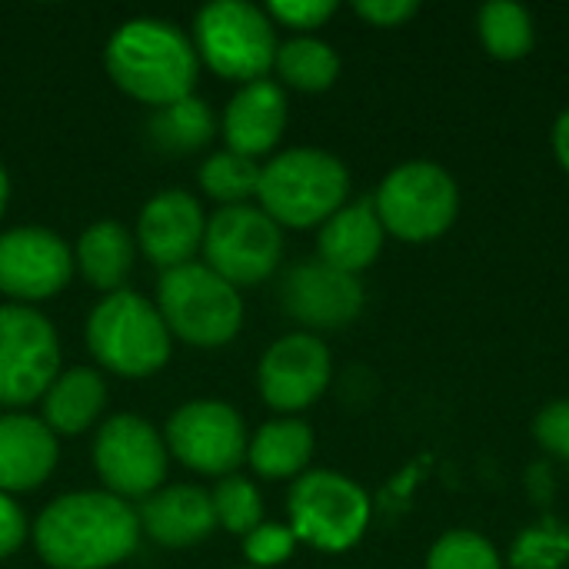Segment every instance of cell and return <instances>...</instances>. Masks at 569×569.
Here are the masks:
<instances>
[{"label": "cell", "mask_w": 569, "mask_h": 569, "mask_svg": "<svg viewBox=\"0 0 569 569\" xmlns=\"http://www.w3.org/2000/svg\"><path fill=\"white\" fill-rule=\"evenodd\" d=\"M137 543V510L107 490L63 493L33 523V547L50 569L117 567Z\"/></svg>", "instance_id": "obj_1"}, {"label": "cell", "mask_w": 569, "mask_h": 569, "mask_svg": "<svg viewBox=\"0 0 569 569\" xmlns=\"http://www.w3.org/2000/svg\"><path fill=\"white\" fill-rule=\"evenodd\" d=\"M110 80L140 103L167 107L193 93L200 57L193 40L170 20L133 17L113 30L103 50Z\"/></svg>", "instance_id": "obj_2"}, {"label": "cell", "mask_w": 569, "mask_h": 569, "mask_svg": "<svg viewBox=\"0 0 569 569\" xmlns=\"http://www.w3.org/2000/svg\"><path fill=\"white\" fill-rule=\"evenodd\" d=\"M350 193V173L340 157L320 147H293L260 167L257 200L280 227H323Z\"/></svg>", "instance_id": "obj_3"}, {"label": "cell", "mask_w": 569, "mask_h": 569, "mask_svg": "<svg viewBox=\"0 0 569 569\" xmlns=\"http://www.w3.org/2000/svg\"><path fill=\"white\" fill-rule=\"evenodd\" d=\"M157 310L170 337H180L200 350L230 343L243 327L240 290L217 277L207 263L163 270L157 280Z\"/></svg>", "instance_id": "obj_4"}, {"label": "cell", "mask_w": 569, "mask_h": 569, "mask_svg": "<svg viewBox=\"0 0 569 569\" xmlns=\"http://www.w3.org/2000/svg\"><path fill=\"white\" fill-rule=\"evenodd\" d=\"M87 347L117 377H150L170 360V330L157 303L123 287L90 310Z\"/></svg>", "instance_id": "obj_5"}, {"label": "cell", "mask_w": 569, "mask_h": 569, "mask_svg": "<svg viewBox=\"0 0 569 569\" xmlns=\"http://www.w3.org/2000/svg\"><path fill=\"white\" fill-rule=\"evenodd\" d=\"M277 33L257 3L247 0H213L200 7L193 20L197 57L223 80L253 83L263 80L277 60Z\"/></svg>", "instance_id": "obj_6"}, {"label": "cell", "mask_w": 569, "mask_h": 569, "mask_svg": "<svg viewBox=\"0 0 569 569\" xmlns=\"http://www.w3.org/2000/svg\"><path fill=\"white\" fill-rule=\"evenodd\" d=\"M373 210L387 233L403 243H427L443 237L460 213V190L453 177L430 160L400 163L383 177Z\"/></svg>", "instance_id": "obj_7"}, {"label": "cell", "mask_w": 569, "mask_h": 569, "mask_svg": "<svg viewBox=\"0 0 569 569\" xmlns=\"http://www.w3.org/2000/svg\"><path fill=\"white\" fill-rule=\"evenodd\" d=\"M370 510L367 490L333 470H310L297 477L287 497L293 537L327 553L357 547L370 527Z\"/></svg>", "instance_id": "obj_8"}, {"label": "cell", "mask_w": 569, "mask_h": 569, "mask_svg": "<svg viewBox=\"0 0 569 569\" xmlns=\"http://www.w3.org/2000/svg\"><path fill=\"white\" fill-rule=\"evenodd\" d=\"M200 250L207 257V267L240 290V287L263 283L280 267L283 233L280 223L267 217L260 207L237 203V207H220L207 220Z\"/></svg>", "instance_id": "obj_9"}, {"label": "cell", "mask_w": 569, "mask_h": 569, "mask_svg": "<svg viewBox=\"0 0 569 569\" xmlns=\"http://www.w3.org/2000/svg\"><path fill=\"white\" fill-rule=\"evenodd\" d=\"M60 377V340L53 323L23 303L0 307V407L43 400Z\"/></svg>", "instance_id": "obj_10"}, {"label": "cell", "mask_w": 569, "mask_h": 569, "mask_svg": "<svg viewBox=\"0 0 569 569\" xmlns=\"http://www.w3.org/2000/svg\"><path fill=\"white\" fill-rule=\"evenodd\" d=\"M167 453L203 477H233L247 460V427L223 400H193L173 410L163 427Z\"/></svg>", "instance_id": "obj_11"}, {"label": "cell", "mask_w": 569, "mask_h": 569, "mask_svg": "<svg viewBox=\"0 0 569 569\" xmlns=\"http://www.w3.org/2000/svg\"><path fill=\"white\" fill-rule=\"evenodd\" d=\"M93 467L107 493L120 500H147L167 477V443L150 420L117 413L97 430Z\"/></svg>", "instance_id": "obj_12"}, {"label": "cell", "mask_w": 569, "mask_h": 569, "mask_svg": "<svg viewBox=\"0 0 569 569\" xmlns=\"http://www.w3.org/2000/svg\"><path fill=\"white\" fill-rule=\"evenodd\" d=\"M73 250L47 227H13L0 233V293L13 303L57 297L73 277Z\"/></svg>", "instance_id": "obj_13"}, {"label": "cell", "mask_w": 569, "mask_h": 569, "mask_svg": "<svg viewBox=\"0 0 569 569\" xmlns=\"http://www.w3.org/2000/svg\"><path fill=\"white\" fill-rule=\"evenodd\" d=\"M333 377L330 350L313 333H287L267 347L257 367V387L267 407L280 413L307 410L323 397Z\"/></svg>", "instance_id": "obj_14"}, {"label": "cell", "mask_w": 569, "mask_h": 569, "mask_svg": "<svg viewBox=\"0 0 569 569\" xmlns=\"http://www.w3.org/2000/svg\"><path fill=\"white\" fill-rule=\"evenodd\" d=\"M363 283L330 263L300 260L283 273L280 303L307 330H340L350 327L363 310Z\"/></svg>", "instance_id": "obj_15"}, {"label": "cell", "mask_w": 569, "mask_h": 569, "mask_svg": "<svg viewBox=\"0 0 569 569\" xmlns=\"http://www.w3.org/2000/svg\"><path fill=\"white\" fill-rule=\"evenodd\" d=\"M203 230L207 217L200 200L187 190H163L143 203L137 220V243L153 267L173 270L193 263V253L203 247Z\"/></svg>", "instance_id": "obj_16"}, {"label": "cell", "mask_w": 569, "mask_h": 569, "mask_svg": "<svg viewBox=\"0 0 569 569\" xmlns=\"http://www.w3.org/2000/svg\"><path fill=\"white\" fill-rule=\"evenodd\" d=\"M283 130H287V93L280 83L267 77L243 83L223 110L227 150L240 157L257 160L270 153L280 143Z\"/></svg>", "instance_id": "obj_17"}, {"label": "cell", "mask_w": 569, "mask_h": 569, "mask_svg": "<svg viewBox=\"0 0 569 569\" xmlns=\"http://www.w3.org/2000/svg\"><path fill=\"white\" fill-rule=\"evenodd\" d=\"M137 520H140V530L153 543L173 547V550L207 540L217 527L210 493L190 483L160 487L157 493L140 500Z\"/></svg>", "instance_id": "obj_18"}, {"label": "cell", "mask_w": 569, "mask_h": 569, "mask_svg": "<svg viewBox=\"0 0 569 569\" xmlns=\"http://www.w3.org/2000/svg\"><path fill=\"white\" fill-rule=\"evenodd\" d=\"M57 437L30 413L0 417V493L37 490L57 467Z\"/></svg>", "instance_id": "obj_19"}, {"label": "cell", "mask_w": 569, "mask_h": 569, "mask_svg": "<svg viewBox=\"0 0 569 569\" xmlns=\"http://www.w3.org/2000/svg\"><path fill=\"white\" fill-rule=\"evenodd\" d=\"M383 223L373 210V200H357V203H343L323 227H320V260L360 277L383 250Z\"/></svg>", "instance_id": "obj_20"}, {"label": "cell", "mask_w": 569, "mask_h": 569, "mask_svg": "<svg viewBox=\"0 0 569 569\" xmlns=\"http://www.w3.org/2000/svg\"><path fill=\"white\" fill-rule=\"evenodd\" d=\"M40 403H43V423L50 427L53 437L83 433L100 420L107 407V380L93 367H73L50 383Z\"/></svg>", "instance_id": "obj_21"}, {"label": "cell", "mask_w": 569, "mask_h": 569, "mask_svg": "<svg viewBox=\"0 0 569 569\" xmlns=\"http://www.w3.org/2000/svg\"><path fill=\"white\" fill-rule=\"evenodd\" d=\"M73 263L80 267L83 280L103 293L123 290L130 270H133V237L117 220H97L83 230Z\"/></svg>", "instance_id": "obj_22"}, {"label": "cell", "mask_w": 569, "mask_h": 569, "mask_svg": "<svg viewBox=\"0 0 569 569\" xmlns=\"http://www.w3.org/2000/svg\"><path fill=\"white\" fill-rule=\"evenodd\" d=\"M313 457V430L303 420L283 417L263 423L247 443V460L263 480H290L303 477Z\"/></svg>", "instance_id": "obj_23"}, {"label": "cell", "mask_w": 569, "mask_h": 569, "mask_svg": "<svg viewBox=\"0 0 569 569\" xmlns=\"http://www.w3.org/2000/svg\"><path fill=\"white\" fill-rule=\"evenodd\" d=\"M213 130H217V120H213L207 100H200L193 93L177 103L157 107L147 120V133H150L153 147H160L167 153H193L213 140Z\"/></svg>", "instance_id": "obj_24"}, {"label": "cell", "mask_w": 569, "mask_h": 569, "mask_svg": "<svg viewBox=\"0 0 569 569\" xmlns=\"http://www.w3.org/2000/svg\"><path fill=\"white\" fill-rule=\"evenodd\" d=\"M273 67H277L283 83H290L293 90H303V93L330 90L337 83V77H340L337 50L330 43L317 40V37H307V33L280 43Z\"/></svg>", "instance_id": "obj_25"}, {"label": "cell", "mask_w": 569, "mask_h": 569, "mask_svg": "<svg viewBox=\"0 0 569 569\" xmlns=\"http://www.w3.org/2000/svg\"><path fill=\"white\" fill-rule=\"evenodd\" d=\"M480 40L493 60H523L533 50V17L527 7L510 0H493L480 7L477 17Z\"/></svg>", "instance_id": "obj_26"}, {"label": "cell", "mask_w": 569, "mask_h": 569, "mask_svg": "<svg viewBox=\"0 0 569 569\" xmlns=\"http://www.w3.org/2000/svg\"><path fill=\"white\" fill-rule=\"evenodd\" d=\"M257 183H260V163L233 150H217L200 167L203 193L220 200L223 207H237L247 203V197H257Z\"/></svg>", "instance_id": "obj_27"}, {"label": "cell", "mask_w": 569, "mask_h": 569, "mask_svg": "<svg viewBox=\"0 0 569 569\" xmlns=\"http://www.w3.org/2000/svg\"><path fill=\"white\" fill-rule=\"evenodd\" d=\"M569 560V527L557 517H543L527 527L510 547V569H563Z\"/></svg>", "instance_id": "obj_28"}, {"label": "cell", "mask_w": 569, "mask_h": 569, "mask_svg": "<svg viewBox=\"0 0 569 569\" xmlns=\"http://www.w3.org/2000/svg\"><path fill=\"white\" fill-rule=\"evenodd\" d=\"M210 503H213V517H217V527H223L227 533L233 537H247L253 533L260 523H263V500H260V490L243 480V477H223L213 493H210Z\"/></svg>", "instance_id": "obj_29"}, {"label": "cell", "mask_w": 569, "mask_h": 569, "mask_svg": "<svg viewBox=\"0 0 569 569\" xmlns=\"http://www.w3.org/2000/svg\"><path fill=\"white\" fill-rule=\"evenodd\" d=\"M427 569H503V563L487 537L473 530H450L430 547Z\"/></svg>", "instance_id": "obj_30"}, {"label": "cell", "mask_w": 569, "mask_h": 569, "mask_svg": "<svg viewBox=\"0 0 569 569\" xmlns=\"http://www.w3.org/2000/svg\"><path fill=\"white\" fill-rule=\"evenodd\" d=\"M293 547H297V537L283 523H260L253 533L243 537V557L257 569L280 567L283 560H290Z\"/></svg>", "instance_id": "obj_31"}, {"label": "cell", "mask_w": 569, "mask_h": 569, "mask_svg": "<svg viewBox=\"0 0 569 569\" xmlns=\"http://www.w3.org/2000/svg\"><path fill=\"white\" fill-rule=\"evenodd\" d=\"M533 437H537V443H540L547 453H553V457H560V460H567L569 463V397L547 403V407L537 413V420H533Z\"/></svg>", "instance_id": "obj_32"}, {"label": "cell", "mask_w": 569, "mask_h": 569, "mask_svg": "<svg viewBox=\"0 0 569 569\" xmlns=\"http://www.w3.org/2000/svg\"><path fill=\"white\" fill-rule=\"evenodd\" d=\"M337 3L333 0H273L267 3V17L280 20L290 30H317L333 17Z\"/></svg>", "instance_id": "obj_33"}, {"label": "cell", "mask_w": 569, "mask_h": 569, "mask_svg": "<svg viewBox=\"0 0 569 569\" xmlns=\"http://www.w3.org/2000/svg\"><path fill=\"white\" fill-rule=\"evenodd\" d=\"M417 10L420 3L413 0H357L353 3V13L373 27H400L403 20L417 17Z\"/></svg>", "instance_id": "obj_34"}, {"label": "cell", "mask_w": 569, "mask_h": 569, "mask_svg": "<svg viewBox=\"0 0 569 569\" xmlns=\"http://www.w3.org/2000/svg\"><path fill=\"white\" fill-rule=\"evenodd\" d=\"M27 540V520H23V510L7 497L0 493V560L13 557Z\"/></svg>", "instance_id": "obj_35"}, {"label": "cell", "mask_w": 569, "mask_h": 569, "mask_svg": "<svg viewBox=\"0 0 569 569\" xmlns=\"http://www.w3.org/2000/svg\"><path fill=\"white\" fill-rule=\"evenodd\" d=\"M553 150H557L560 167L569 173V110H563L553 123Z\"/></svg>", "instance_id": "obj_36"}, {"label": "cell", "mask_w": 569, "mask_h": 569, "mask_svg": "<svg viewBox=\"0 0 569 569\" xmlns=\"http://www.w3.org/2000/svg\"><path fill=\"white\" fill-rule=\"evenodd\" d=\"M7 197H10V180H7V170H3V163H0V217H3V210H7Z\"/></svg>", "instance_id": "obj_37"}, {"label": "cell", "mask_w": 569, "mask_h": 569, "mask_svg": "<svg viewBox=\"0 0 569 569\" xmlns=\"http://www.w3.org/2000/svg\"><path fill=\"white\" fill-rule=\"evenodd\" d=\"M247 569H257V567H247Z\"/></svg>", "instance_id": "obj_38"}]
</instances>
